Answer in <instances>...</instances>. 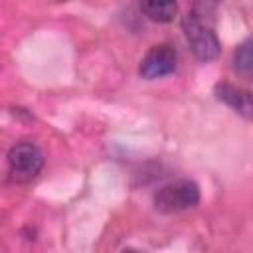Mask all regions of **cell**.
<instances>
[{
  "instance_id": "3",
  "label": "cell",
  "mask_w": 253,
  "mask_h": 253,
  "mask_svg": "<svg viewBox=\"0 0 253 253\" xmlns=\"http://www.w3.org/2000/svg\"><path fill=\"white\" fill-rule=\"evenodd\" d=\"M8 166H10V174L16 180L26 182V180H32L40 174V170L43 166V154L36 144L20 142V144L10 148Z\"/></svg>"
},
{
  "instance_id": "2",
  "label": "cell",
  "mask_w": 253,
  "mask_h": 253,
  "mask_svg": "<svg viewBox=\"0 0 253 253\" xmlns=\"http://www.w3.org/2000/svg\"><path fill=\"white\" fill-rule=\"evenodd\" d=\"M200 202V186L194 180H176L162 186L154 194V208L162 213H176L196 208Z\"/></svg>"
},
{
  "instance_id": "6",
  "label": "cell",
  "mask_w": 253,
  "mask_h": 253,
  "mask_svg": "<svg viewBox=\"0 0 253 253\" xmlns=\"http://www.w3.org/2000/svg\"><path fill=\"white\" fill-rule=\"evenodd\" d=\"M140 10L144 16L158 24H168L178 14L176 0H140Z\"/></svg>"
},
{
  "instance_id": "5",
  "label": "cell",
  "mask_w": 253,
  "mask_h": 253,
  "mask_svg": "<svg viewBox=\"0 0 253 253\" xmlns=\"http://www.w3.org/2000/svg\"><path fill=\"white\" fill-rule=\"evenodd\" d=\"M215 97L219 101H223L225 105H229L233 111H237L239 115H243L245 119H251V95L239 87H233L229 83H217L213 89Z\"/></svg>"
},
{
  "instance_id": "7",
  "label": "cell",
  "mask_w": 253,
  "mask_h": 253,
  "mask_svg": "<svg viewBox=\"0 0 253 253\" xmlns=\"http://www.w3.org/2000/svg\"><path fill=\"white\" fill-rule=\"evenodd\" d=\"M233 67L239 75H249L253 67V57H251V40H245L233 53Z\"/></svg>"
},
{
  "instance_id": "4",
  "label": "cell",
  "mask_w": 253,
  "mask_h": 253,
  "mask_svg": "<svg viewBox=\"0 0 253 253\" xmlns=\"http://www.w3.org/2000/svg\"><path fill=\"white\" fill-rule=\"evenodd\" d=\"M176 51L174 47H170L168 43L162 45H154L152 49H148V53L142 57L140 65H138V73L144 79H160L164 75L174 73L176 69Z\"/></svg>"
},
{
  "instance_id": "1",
  "label": "cell",
  "mask_w": 253,
  "mask_h": 253,
  "mask_svg": "<svg viewBox=\"0 0 253 253\" xmlns=\"http://www.w3.org/2000/svg\"><path fill=\"white\" fill-rule=\"evenodd\" d=\"M206 0L196 4V8L184 18V32H186V40L194 51V55L200 61H211L219 55V40L211 30V24L204 20L206 14Z\"/></svg>"
}]
</instances>
